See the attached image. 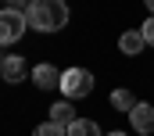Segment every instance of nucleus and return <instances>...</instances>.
Here are the masks:
<instances>
[{
	"mask_svg": "<svg viewBox=\"0 0 154 136\" xmlns=\"http://www.w3.org/2000/svg\"><path fill=\"white\" fill-rule=\"evenodd\" d=\"M25 22L36 32H61L68 25V4L65 0H29Z\"/></svg>",
	"mask_w": 154,
	"mask_h": 136,
	"instance_id": "obj_1",
	"label": "nucleus"
},
{
	"mask_svg": "<svg viewBox=\"0 0 154 136\" xmlns=\"http://www.w3.org/2000/svg\"><path fill=\"white\" fill-rule=\"evenodd\" d=\"M61 93H65L68 100L90 97V93H93V75H90V68H68V72L61 75Z\"/></svg>",
	"mask_w": 154,
	"mask_h": 136,
	"instance_id": "obj_2",
	"label": "nucleus"
},
{
	"mask_svg": "<svg viewBox=\"0 0 154 136\" xmlns=\"http://www.w3.org/2000/svg\"><path fill=\"white\" fill-rule=\"evenodd\" d=\"M25 29H29L25 11H18V7H4V11H0V47H7V43L22 39Z\"/></svg>",
	"mask_w": 154,
	"mask_h": 136,
	"instance_id": "obj_3",
	"label": "nucleus"
},
{
	"mask_svg": "<svg viewBox=\"0 0 154 136\" xmlns=\"http://www.w3.org/2000/svg\"><path fill=\"white\" fill-rule=\"evenodd\" d=\"M129 122H133L136 133L151 136V133H154V107H151V104H136V107L129 111Z\"/></svg>",
	"mask_w": 154,
	"mask_h": 136,
	"instance_id": "obj_4",
	"label": "nucleus"
},
{
	"mask_svg": "<svg viewBox=\"0 0 154 136\" xmlns=\"http://www.w3.org/2000/svg\"><path fill=\"white\" fill-rule=\"evenodd\" d=\"M61 75L65 72H57L54 65H36L32 68V82L39 90H61Z\"/></svg>",
	"mask_w": 154,
	"mask_h": 136,
	"instance_id": "obj_5",
	"label": "nucleus"
},
{
	"mask_svg": "<svg viewBox=\"0 0 154 136\" xmlns=\"http://www.w3.org/2000/svg\"><path fill=\"white\" fill-rule=\"evenodd\" d=\"M0 75H4V79L14 86V82H22V79H25V75H32V72H29V65H25L18 54H11V57H4V65H0Z\"/></svg>",
	"mask_w": 154,
	"mask_h": 136,
	"instance_id": "obj_6",
	"label": "nucleus"
},
{
	"mask_svg": "<svg viewBox=\"0 0 154 136\" xmlns=\"http://www.w3.org/2000/svg\"><path fill=\"white\" fill-rule=\"evenodd\" d=\"M118 47H122V54H140L147 47V39H143L140 29H125V32L118 36Z\"/></svg>",
	"mask_w": 154,
	"mask_h": 136,
	"instance_id": "obj_7",
	"label": "nucleus"
},
{
	"mask_svg": "<svg viewBox=\"0 0 154 136\" xmlns=\"http://www.w3.org/2000/svg\"><path fill=\"white\" fill-rule=\"evenodd\" d=\"M50 122H57V125H72L75 122V107H72V100H57L54 107H50Z\"/></svg>",
	"mask_w": 154,
	"mask_h": 136,
	"instance_id": "obj_8",
	"label": "nucleus"
},
{
	"mask_svg": "<svg viewBox=\"0 0 154 136\" xmlns=\"http://www.w3.org/2000/svg\"><path fill=\"white\" fill-rule=\"evenodd\" d=\"M68 136H104V133H100V125L93 118H75L68 125Z\"/></svg>",
	"mask_w": 154,
	"mask_h": 136,
	"instance_id": "obj_9",
	"label": "nucleus"
},
{
	"mask_svg": "<svg viewBox=\"0 0 154 136\" xmlns=\"http://www.w3.org/2000/svg\"><path fill=\"white\" fill-rule=\"evenodd\" d=\"M111 107H115V111H133L136 100H133L129 90H115V93H111Z\"/></svg>",
	"mask_w": 154,
	"mask_h": 136,
	"instance_id": "obj_10",
	"label": "nucleus"
},
{
	"mask_svg": "<svg viewBox=\"0 0 154 136\" xmlns=\"http://www.w3.org/2000/svg\"><path fill=\"white\" fill-rule=\"evenodd\" d=\"M32 136H68V129H65V125H57V122H43V125L32 129Z\"/></svg>",
	"mask_w": 154,
	"mask_h": 136,
	"instance_id": "obj_11",
	"label": "nucleus"
},
{
	"mask_svg": "<svg viewBox=\"0 0 154 136\" xmlns=\"http://www.w3.org/2000/svg\"><path fill=\"white\" fill-rule=\"evenodd\" d=\"M140 32H143V39H147V47H154V14L143 22V29H140Z\"/></svg>",
	"mask_w": 154,
	"mask_h": 136,
	"instance_id": "obj_12",
	"label": "nucleus"
},
{
	"mask_svg": "<svg viewBox=\"0 0 154 136\" xmlns=\"http://www.w3.org/2000/svg\"><path fill=\"white\" fill-rule=\"evenodd\" d=\"M7 7H29V0H4Z\"/></svg>",
	"mask_w": 154,
	"mask_h": 136,
	"instance_id": "obj_13",
	"label": "nucleus"
},
{
	"mask_svg": "<svg viewBox=\"0 0 154 136\" xmlns=\"http://www.w3.org/2000/svg\"><path fill=\"white\" fill-rule=\"evenodd\" d=\"M143 4H147V11H151V14H154V0H143Z\"/></svg>",
	"mask_w": 154,
	"mask_h": 136,
	"instance_id": "obj_14",
	"label": "nucleus"
},
{
	"mask_svg": "<svg viewBox=\"0 0 154 136\" xmlns=\"http://www.w3.org/2000/svg\"><path fill=\"white\" fill-rule=\"evenodd\" d=\"M104 136H125V133H104Z\"/></svg>",
	"mask_w": 154,
	"mask_h": 136,
	"instance_id": "obj_15",
	"label": "nucleus"
},
{
	"mask_svg": "<svg viewBox=\"0 0 154 136\" xmlns=\"http://www.w3.org/2000/svg\"><path fill=\"white\" fill-rule=\"evenodd\" d=\"M0 65H4V57H0Z\"/></svg>",
	"mask_w": 154,
	"mask_h": 136,
	"instance_id": "obj_16",
	"label": "nucleus"
}]
</instances>
